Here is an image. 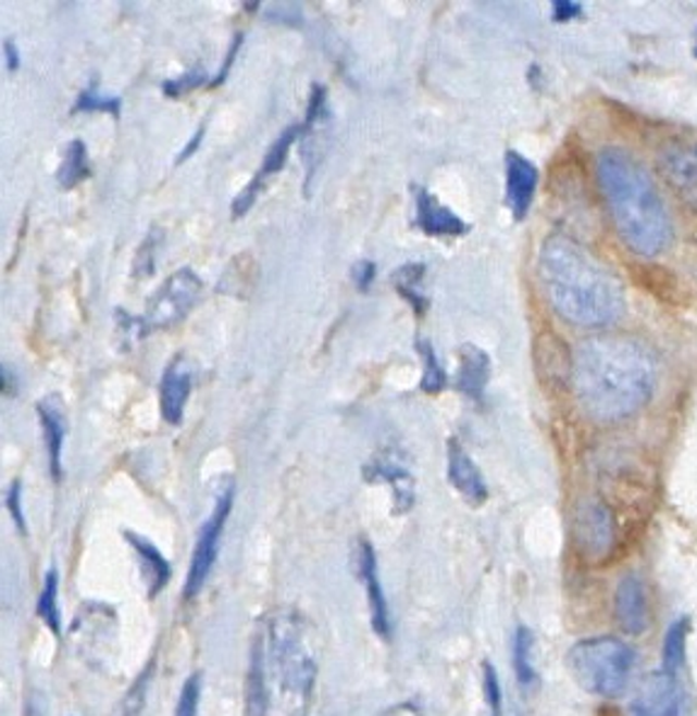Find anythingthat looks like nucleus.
I'll return each instance as SVG.
<instances>
[{"mask_svg":"<svg viewBox=\"0 0 697 716\" xmlns=\"http://www.w3.org/2000/svg\"><path fill=\"white\" fill-rule=\"evenodd\" d=\"M513 670L523 690L530 692L539 684V673L535 668V635L525 625H520L513 637Z\"/></svg>","mask_w":697,"mask_h":716,"instance_id":"5701e85b","label":"nucleus"},{"mask_svg":"<svg viewBox=\"0 0 697 716\" xmlns=\"http://www.w3.org/2000/svg\"><path fill=\"white\" fill-rule=\"evenodd\" d=\"M358 570L360 580L365 586V595L370 603V617H372V629L377 631L382 639H389L391 635V619H389V605L384 598L382 580H379V568H377V554L368 539H360L358 544Z\"/></svg>","mask_w":697,"mask_h":716,"instance_id":"ddd939ff","label":"nucleus"},{"mask_svg":"<svg viewBox=\"0 0 697 716\" xmlns=\"http://www.w3.org/2000/svg\"><path fill=\"white\" fill-rule=\"evenodd\" d=\"M447 479H450L455 491L470 505L486 503L488 486L484 481V474L457 440H450V444H447Z\"/></svg>","mask_w":697,"mask_h":716,"instance_id":"dca6fc26","label":"nucleus"},{"mask_svg":"<svg viewBox=\"0 0 697 716\" xmlns=\"http://www.w3.org/2000/svg\"><path fill=\"white\" fill-rule=\"evenodd\" d=\"M270 653H273L277 684L287 712L293 716H307L311 698H314L319 666L297 617L285 615L273 619Z\"/></svg>","mask_w":697,"mask_h":716,"instance_id":"39448f33","label":"nucleus"},{"mask_svg":"<svg viewBox=\"0 0 697 716\" xmlns=\"http://www.w3.org/2000/svg\"><path fill=\"white\" fill-rule=\"evenodd\" d=\"M5 507L10 517H13L15 527L20 529V535H27V523H25V513H23V483L13 481L5 493Z\"/></svg>","mask_w":697,"mask_h":716,"instance_id":"f704fd0d","label":"nucleus"},{"mask_svg":"<svg viewBox=\"0 0 697 716\" xmlns=\"http://www.w3.org/2000/svg\"><path fill=\"white\" fill-rule=\"evenodd\" d=\"M122 535H124V539H127L134 552H137L144 570H147V578H149L147 595H149V600L159 598L161 590L165 586H169V580H171V564H169V558H165L159 552V547H155L153 542H149L147 537H141L137 532H129V529H124Z\"/></svg>","mask_w":697,"mask_h":716,"instance_id":"412c9836","label":"nucleus"},{"mask_svg":"<svg viewBox=\"0 0 697 716\" xmlns=\"http://www.w3.org/2000/svg\"><path fill=\"white\" fill-rule=\"evenodd\" d=\"M200 698H202V676L200 673H192L183 684L175 716H197V712H200Z\"/></svg>","mask_w":697,"mask_h":716,"instance_id":"473e14b6","label":"nucleus"},{"mask_svg":"<svg viewBox=\"0 0 697 716\" xmlns=\"http://www.w3.org/2000/svg\"><path fill=\"white\" fill-rule=\"evenodd\" d=\"M202 139H204V124H200V129L195 131V137L185 143V149H183V151H181V155H178V165H181V163H185L187 159H190V155H195V153H197V149H200Z\"/></svg>","mask_w":697,"mask_h":716,"instance_id":"58836bf2","label":"nucleus"},{"mask_svg":"<svg viewBox=\"0 0 697 716\" xmlns=\"http://www.w3.org/2000/svg\"><path fill=\"white\" fill-rule=\"evenodd\" d=\"M627 716H695V707L679 676L657 670L642 680Z\"/></svg>","mask_w":697,"mask_h":716,"instance_id":"1a4fd4ad","label":"nucleus"},{"mask_svg":"<svg viewBox=\"0 0 697 716\" xmlns=\"http://www.w3.org/2000/svg\"><path fill=\"white\" fill-rule=\"evenodd\" d=\"M374 275H377V265H374L372 261H358L350 269L352 285L358 287V292H368L374 282Z\"/></svg>","mask_w":697,"mask_h":716,"instance_id":"c9c22d12","label":"nucleus"},{"mask_svg":"<svg viewBox=\"0 0 697 716\" xmlns=\"http://www.w3.org/2000/svg\"><path fill=\"white\" fill-rule=\"evenodd\" d=\"M415 226L433 238H460L470 231L462 216L447 210L438 197L423 188H415Z\"/></svg>","mask_w":697,"mask_h":716,"instance_id":"2eb2a0df","label":"nucleus"},{"mask_svg":"<svg viewBox=\"0 0 697 716\" xmlns=\"http://www.w3.org/2000/svg\"><path fill=\"white\" fill-rule=\"evenodd\" d=\"M615 619L624 635L639 637L649 627V598L639 576H622L615 590Z\"/></svg>","mask_w":697,"mask_h":716,"instance_id":"4468645a","label":"nucleus"},{"mask_svg":"<svg viewBox=\"0 0 697 716\" xmlns=\"http://www.w3.org/2000/svg\"><path fill=\"white\" fill-rule=\"evenodd\" d=\"M659 168L675 188H697V131L675 134L659 151Z\"/></svg>","mask_w":697,"mask_h":716,"instance_id":"9b49d317","label":"nucleus"},{"mask_svg":"<svg viewBox=\"0 0 697 716\" xmlns=\"http://www.w3.org/2000/svg\"><path fill=\"white\" fill-rule=\"evenodd\" d=\"M267 707L270 700H267V680H265V658H263V646H260V641H256L244 684V716H267Z\"/></svg>","mask_w":697,"mask_h":716,"instance_id":"4be33fe9","label":"nucleus"},{"mask_svg":"<svg viewBox=\"0 0 697 716\" xmlns=\"http://www.w3.org/2000/svg\"><path fill=\"white\" fill-rule=\"evenodd\" d=\"M151 673H153L151 666H147L139 673V678L132 682V688L127 690V694H124V700L120 702L117 712H114L112 716H141L144 707H147Z\"/></svg>","mask_w":697,"mask_h":716,"instance_id":"c85d7f7f","label":"nucleus"},{"mask_svg":"<svg viewBox=\"0 0 697 716\" xmlns=\"http://www.w3.org/2000/svg\"><path fill=\"white\" fill-rule=\"evenodd\" d=\"M539 183L537 165L525 159L523 153L508 151L506 153V204L511 210L515 222H523L530 206H533L535 192Z\"/></svg>","mask_w":697,"mask_h":716,"instance_id":"f8f14e48","label":"nucleus"},{"mask_svg":"<svg viewBox=\"0 0 697 716\" xmlns=\"http://www.w3.org/2000/svg\"><path fill=\"white\" fill-rule=\"evenodd\" d=\"M161 238H163V231H159V228H153V231L144 238V243L137 251V257H134V267H132V275L137 279H147L149 275H153V269H155L153 257L161 246Z\"/></svg>","mask_w":697,"mask_h":716,"instance_id":"c756f323","label":"nucleus"},{"mask_svg":"<svg viewBox=\"0 0 697 716\" xmlns=\"http://www.w3.org/2000/svg\"><path fill=\"white\" fill-rule=\"evenodd\" d=\"M382 716H419V712H415L413 707H409V704H403V707H394L391 712L382 714Z\"/></svg>","mask_w":697,"mask_h":716,"instance_id":"79ce46f5","label":"nucleus"},{"mask_svg":"<svg viewBox=\"0 0 697 716\" xmlns=\"http://www.w3.org/2000/svg\"><path fill=\"white\" fill-rule=\"evenodd\" d=\"M618 520L610 505L600 498H588V501L576 507L574 515V539L578 552L584 554L586 562L602 564L612 558L618 549Z\"/></svg>","mask_w":697,"mask_h":716,"instance_id":"6e6552de","label":"nucleus"},{"mask_svg":"<svg viewBox=\"0 0 697 716\" xmlns=\"http://www.w3.org/2000/svg\"><path fill=\"white\" fill-rule=\"evenodd\" d=\"M571 379L588 418L612 425L647 406L657 387V362L637 340L598 336L576 348Z\"/></svg>","mask_w":697,"mask_h":716,"instance_id":"f257e3e1","label":"nucleus"},{"mask_svg":"<svg viewBox=\"0 0 697 716\" xmlns=\"http://www.w3.org/2000/svg\"><path fill=\"white\" fill-rule=\"evenodd\" d=\"M567 666L581 690L596 698H622L637 666V651L615 637L581 639L567 653Z\"/></svg>","mask_w":697,"mask_h":716,"instance_id":"20e7f679","label":"nucleus"},{"mask_svg":"<svg viewBox=\"0 0 697 716\" xmlns=\"http://www.w3.org/2000/svg\"><path fill=\"white\" fill-rule=\"evenodd\" d=\"M301 134V124H293V127H287L279 137L273 141V147L267 149L263 165H260V171L253 175V180L246 185V188L236 194V200L232 204V214L234 219H241L248 212H251V206L256 204L258 194L263 192L267 178H273L275 173H279L285 168L287 163V155L289 149H293V143L297 141V137Z\"/></svg>","mask_w":697,"mask_h":716,"instance_id":"9d476101","label":"nucleus"},{"mask_svg":"<svg viewBox=\"0 0 697 716\" xmlns=\"http://www.w3.org/2000/svg\"><path fill=\"white\" fill-rule=\"evenodd\" d=\"M695 54H697V51H695Z\"/></svg>","mask_w":697,"mask_h":716,"instance_id":"c03bdc74","label":"nucleus"},{"mask_svg":"<svg viewBox=\"0 0 697 716\" xmlns=\"http://www.w3.org/2000/svg\"><path fill=\"white\" fill-rule=\"evenodd\" d=\"M74 112H108L114 114V117H120L122 112V100L120 98H108V96H100L98 88H86L78 96Z\"/></svg>","mask_w":697,"mask_h":716,"instance_id":"7c9ffc66","label":"nucleus"},{"mask_svg":"<svg viewBox=\"0 0 697 716\" xmlns=\"http://www.w3.org/2000/svg\"><path fill=\"white\" fill-rule=\"evenodd\" d=\"M415 350L421 352V360H423V379H421V389L425 393H440L447 384V375L443 365L438 362V355H435V350L428 340H419L415 342Z\"/></svg>","mask_w":697,"mask_h":716,"instance_id":"cd10ccee","label":"nucleus"},{"mask_svg":"<svg viewBox=\"0 0 697 716\" xmlns=\"http://www.w3.org/2000/svg\"><path fill=\"white\" fill-rule=\"evenodd\" d=\"M37 617L45 621L47 629L54 637H61V612H59V574L57 568H49L45 576V586L37 600Z\"/></svg>","mask_w":697,"mask_h":716,"instance_id":"bb28decb","label":"nucleus"},{"mask_svg":"<svg viewBox=\"0 0 697 716\" xmlns=\"http://www.w3.org/2000/svg\"><path fill=\"white\" fill-rule=\"evenodd\" d=\"M192 391V372L183 355L175 357L161 379V415L169 425H181Z\"/></svg>","mask_w":697,"mask_h":716,"instance_id":"6ab92c4d","label":"nucleus"},{"mask_svg":"<svg viewBox=\"0 0 697 716\" xmlns=\"http://www.w3.org/2000/svg\"><path fill=\"white\" fill-rule=\"evenodd\" d=\"M241 45H244V35L238 33V35L234 37L232 45H228L226 59H224V64H222V68H220V74H216V76L210 80V86H207V88H220V86H222V83H224L226 76H228V71H232V66H234V59H236V54H238V49H241Z\"/></svg>","mask_w":697,"mask_h":716,"instance_id":"e433bc0d","label":"nucleus"},{"mask_svg":"<svg viewBox=\"0 0 697 716\" xmlns=\"http://www.w3.org/2000/svg\"><path fill=\"white\" fill-rule=\"evenodd\" d=\"M596 173L620 241L642 257L663 253L673 241V226L649 171L630 151L606 147Z\"/></svg>","mask_w":697,"mask_h":716,"instance_id":"7ed1b4c3","label":"nucleus"},{"mask_svg":"<svg viewBox=\"0 0 697 716\" xmlns=\"http://www.w3.org/2000/svg\"><path fill=\"white\" fill-rule=\"evenodd\" d=\"M3 393L10 399V397H15L17 393V381H15V375L13 372H10L8 365H3Z\"/></svg>","mask_w":697,"mask_h":716,"instance_id":"a19ab883","label":"nucleus"},{"mask_svg":"<svg viewBox=\"0 0 697 716\" xmlns=\"http://www.w3.org/2000/svg\"><path fill=\"white\" fill-rule=\"evenodd\" d=\"M688 635H690V617H679L669 629H665L661 643V670L671 673V676H681V670L685 666Z\"/></svg>","mask_w":697,"mask_h":716,"instance_id":"b1692460","label":"nucleus"},{"mask_svg":"<svg viewBox=\"0 0 697 716\" xmlns=\"http://www.w3.org/2000/svg\"><path fill=\"white\" fill-rule=\"evenodd\" d=\"M244 8H246V10H251V13H253V10H258V3H246Z\"/></svg>","mask_w":697,"mask_h":716,"instance_id":"37998d69","label":"nucleus"},{"mask_svg":"<svg viewBox=\"0 0 697 716\" xmlns=\"http://www.w3.org/2000/svg\"><path fill=\"white\" fill-rule=\"evenodd\" d=\"M234 507V486L222 491L220 501H216L212 515L207 517V523L202 525L200 535H197V544L190 558V568H187L185 576V586H183V598L192 600L200 595V590L204 588L207 578H210L216 556H220V547H222V535L224 527L228 523V515H232Z\"/></svg>","mask_w":697,"mask_h":716,"instance_id":"0eeeda50","label":"nucleus"},{"mask_svg":"<svg viewBox=\"0 0 697 716\" xmlns=\"http://www.w3.org/2000/svg\"><path fill=\"white\" fill-rule=\"evenodd\" d=\"M488 377H491V360H488V355L482 348H476V346H472V342H466V346L460 348L457 389H460L464 397L478 401L484 397Z\"/></svg>","mask_w":697,"mask_h":716,"instance_id":"aec40b11","label":"nucleus"},{"mask_svg":"<svg viewBox=\"0 0 697 716\" xmlns=\"http://www.w3.org/2000/svg\"><path fill=\"white\" fill-rule=\"evenodd\" d=\"M581 10L584 5L576 3V0H557V3H551V17H555V23H569V20L581 15Z\"/></svg>","mask_w":697,"mask_h":716,"instance_id":"4c0bfd02","label":"nucleus"},{"mask_svg":"<svg viewBox=\"0 0 697 716\" xmlns=\"http://www.w3.org/2000/svg\"><path fill=\"white\" fill-rule=\"evenodd\" d=\"M210 76H207V71L197 64V66H190L185 71L183 76L178 78H173V80H165L163 83V92L169 98H181L183 92L187 90H195V88H200V86H210Z\"/></svg>","mask_w":697,"mask_h":716,"instance_id":"2f4dec72","label":"nucleus"},{"mask_svg":"<svg viewBox=\"0 0 697 716\" xmlns=\"http://www.w3.org/2000/svg\"><path fill=\"white\" fill-rule=\"evenodd\" d=\"M423 275H425V265L421 263L403 265L391 275V282L397 287V292L413 306V311L419 316H423L425 309H428V299H425V294H421L419 289L423 282Z\"/></svg>","mask_w":697,"mask_h":716,"instance_id":"a878e982","label":"nucleus"},{"mask_svg":"<svg viewBox=\"0 0 697 716\" xmlns=\"http://www.w3.org/2000/svg\"><path fill=\"white\" fill-rule=\"evenodd\" d=\"M537 267L549 304L569 324L606 328L624 314V292L618 277L571 238H547Z\"/></svg>","mask_w":697,"mask_h":716,"instance_id":"f03ea898","label":"nucleus"},{"mask_svg":"<svg viewBox=\"0 0 697 716\" xmlns=\"http://www.w3.org/2000/svg\"><path fill=\"white\" fill-rule=\"evenodd\" d=\"M202 294V279L197 277L195 269L181 267L165 279V282L155 289L151 302L144 314V324L149 330L171 328L190 314L195 304L200 302Z\"/></svg>","mask_w":697,"mask_h":716,"instance_id":"423d86ee","label":"nucleus"},{"mask_svg":"<svg viewBox=\"0 0 697 716\" xmlns=\"http://www.w3.org/2000/svg\"><path fill=\"white\" fill-rule=\"evenodd\" d=\"M362 476L365 481L377 483V481H387L394 491V513L403 515L409 513L415 501V491H413V476L401 462L394 460L391 454H377L374 460L362 469Z\"/></svg>","mask_w":697,"mask_h":716,"instance_id":"a211bd4d","label":"nucleus"},{"mask_svg":"<svg viewBox=\"0 0 697 716\" xmlns=\"http://www.w3.org/2000/svg\"><path fill=\"white\" fill-rule=\"evenodd\" d=\"M484 698H486L488 716L503 714V688H501V680H498L496 668L488 661L484 663Z\"/></svg>","mask_w":697,"mask_h":716,"instance_id":"72a5a7b5","label":"nucleus"},{"mask_svg":"<svg viewBox=\"0 0 697 716\" xmlns=\"http://www.w3.org/2000/svg\"><path fill=\"white\" fill-rule=\"evenodd\" d=\"M90 175H92V168H90L86 143H83L80 139H74L66 147L64 159H61L57 180L61 188L71 190V188H76V185H80L83 180H88Z\"/></svg>","mask_w":697,"mask_h":716,"instance_id":"393cba45","label":"nucleus"},{"mask_svg":"<svg viewBox=\"0 0 697 716\" xmlns=\"http://www.w3.org/2000/svg\"><path fill=\"white\" fill-rule=\"evenodd\" d=\"M39 423L45 430V444L49 456V474L57 483L64 479V442H66V413L61 406L59 397L49 393V397L37 403Z\"/></svg>","mask_w":697,"mask_h":716,"instance_id":"f3484780","label":"nucleus"},{"mask_svg":"<svg viewBox=\"0 0 697 716\" xmlns=\"http://www.w3.org/2000/svg\"><path fill=\"white\" fill-rule=\"evenodd\" d=\"M3 59H5V68L8 71H17L20 68V54L13 39L3 41Z\"/></svg>","mask_w":697,"mask_h":716,"instance_id":"ea45409f","label":"nucleus"}]
</instances>
